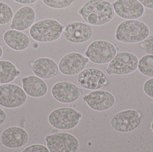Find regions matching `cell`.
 Segmentation results:
<instances>
[{
  "label": "cell",
  "instance_id": "cell-1",
  "mask_svg": "<svg viewBox=\"0 0 153 152\" xmlns=\"http://www.w3.org/2000/svg\"><path fill=\"white\" fill-rule=\"evenodd\" d=\"M79 12L85 22L94 26L108 23L115 13L113 5L107 0H89L85 3Z\"/></svg>",
  "mask_w": 153,
  "mask_h": 152
},
{
  "label": "cell",
  "instance_id": "cell-15",
  "mask_svg": "<svg viewBox=\"0 0 153 152\" xmlns=\"http://www.w3.org/2000/svg\"><path fill=\"white\" fill-rule=\"evenodd\" d=\"M87 105L93 110L105 111L112 108L115 103L114 95L104 90H95L83 98Z\"/></svg>",
  "mask_w": 153,
  "mask_h": 152
},
{
  "label": "cell",
  "instance_id": "cell-8",
  "mask_svg": "<svg viewBox=\"0 0 153 152\" xmlns=\"http://www.w3.org/2000/svg\"><path fill=\"white\" fill-rule=\"evenodd\" d=\"M50 152H76L79 142L74 136L66 133H58L47 136L45 138Z\"/></svg>",
  "mask_w": 153,
  "mask_h": 152
},
{
  "label": "cell",
  "instance_id": "cell-24",
  "mask_svg": "<svg viewBox=\"0 0 153 152\" xmlns=\"http://www.w3.org/2000/svg\"><path fill=\"white\" fill-rule=\"evenodd\" d=\"M74 0H42L48 7L54 9H65L69 7Z\"/></svg>",
  "mask_w": 153,
  "mask_h": 152
},
{
  "label": "cell",
  "instance_id": "cell-12",
  "mask_svg": "<svg viewBox=\"0 0 153 152\" xmlns=\"http://www.w3.org/2000/svg\"><path fill=\"white\" fill-rule=\"evenodd\" d=\"M93 29L87 23L71 22L63 30V35L68 42L74 44L85 43L92 36Z\"/></svg>",
  "mask_w": 153,
  "mask_h": 152
},
{
  "label": "cell",
  "instance_id": "cell-13",
  "mask_svg": "<svg viewBox=\"0 0 153 152\" xmlns=\"http://www.w3.org/2000/svg\"><path fill=\"white\" fill-rule=\"evenodd\" d=\"M89 62V59L81 54L70 53L60 60L58 65L59 70L65 76H74L82 71Z\"/></svg>",
  "mask_w": 153,
  "mask_h": 152
},
{
  "label": "cell",
  "instance_id": "cell-25",
  "mask_svg": "<svg viewBox=\"0 0 153 152\" xmlns=\"http://www.w3.org/2000/svg\"><path fill=\"white\" fill-rule=\"evenodd\" d=\"M140 47L146 53L153 54V35L149 36L147 38L141 42Z\"/></svg>",
  "mask_w": 153,
  "mask_h": 152
},
{
  "label": "cell",
  "instance_id": "cell-14",
  "mask_svg": "<svg viewBox=\"0 0 153 152\" xmlns=\"http://www.w3.org/2000/svg\"><path fill=\"white\" fill-rule=\"evenodd\" d=\"M113 6L116 14L125 19H137L145 12L144 7L138 0H116Z\"/></svg>",
  "mask_w": 153,
  "mask_h": 152
},
{
  "label": "cell",
  "instance_id": "cell-23",
  "mask_svg": "<svg viewBox=\"0 0 153 152\" xmlns=\"http://www.w3.org/2000/svg\"><path fill=\"white\" fill-rule=\"evenodd\" d=\"M13 16V11L10 5L0 1V25L9 23Z\"/></svg>",
  "mask_w": 153,
  "mask_h": 152
},
{
  "label": "cell",
  "instance_id": "cell-31",
  "mask_svg": "<svg viewBox=\"0 0 153 152\" xmlns=\"http://www.w3.org/2000/svg\"><path fill=\"white\" fill-rule=\"evenodd\" d=\"M3 54V49L2 48L1 46H0V59H1V57L2 56Z\"/></svg>",
  "mask_w": 153,
  "mask_h": 152
},
{
  "label": "cell",
  "instance_id": "cell-5",
  "mask_svg": "<svg viewBox=\"0 0 153 152\" xmlns=\"http://www.w3.org/2000/svg\"><path fill=\"white\" fill-rule=\"evenodd\" d=\"M117 54L116 47L112 43L101 40L92 42L85 52L89 60L97 64L109 63Z\"/></svg>",
  "mask_w": 153,
  "mask_h": 152
},
{
  "label": "cell",
  "instance_id": "cell-19",
  "mask_svg": "<svg viewBox=\"0 0 153 152\" xmlns=\"http://www.w3.org/2000/svg\"><path fill=\"white\" fill-rule=\"evenodd\" d=\"M22 84L25 93L33 98L43 97L48 90L45 82L36 76H30L22 79Z\"/></svg>",
  "mask_w": 153,
  "mask_h": 152
},
{
  "label": "cell",
  "instance_id": "cell-28",
  "mask_svg": "<svg viewBox=\"0 0 153 152\" xmlns=\"http://www.w3.org/2000/svg\"><path fill=\"white\" fill-rule=\"evenodd\" d=\"M144 7L147 9H153V0H138Z\"/></svg>",
  "mask_w": 153,
  "mask_h": 152
},
{
  "label": "cell",
  "instance_id": "cell-17",
  "mask_svg": "<svg viewBox=\"0 0 153 152\" xmlns=\"http://www.w3.org/2000/svg\"><path fill=\"white\" fill-rule=\"evenodd\" d=\"M31 69L36 76L44 79L55 77L59 70L57 63L53 60L47 57L36 59L31 64Z\"/></svg>",
  "mask_w": 153,
  "mask_h": 152
},
{
  "label": "cell",
  "instance_id": "cell-22",
  "mask_svg": "<svg viewBox=\"0 0 153 152\" xmlns=\"http://www.w3.org/2000/svg\"><path fill=\"white\" fill-rule=\"evenodd\" d=\"M139 72L144 76L153 77V54H146L138 60Z\"/></svg>",
  "mask_w": 153,
  "mask_h": 152
},
{
  "label": "cell",
  "instance_id": "cell-20",
  "mask_svg": "<svg viewBox=\"0 0 153 152\" xmlns=\"http://www.w3.org/2000/svg\"><path fill=\"white\" fill-rule=\"evenodd\" d=\"M4 42L12 50L22 51L26 50L30 44V39L23 32L16 29H10L4 32Z\"/></svg>",
  "mask_w": 153,
  "mask_h": 152
},
{
  "label": "cell",
  "instance_id": "cell-11",
  "mask_svg": "<svg viewBox=\"0 0 153 152\" xmlns=\"http://www.w3.org/2000/svg\"><path fill=\"white\" fill-rule=\"evenodd\" d=\"M51 92L53 97L56 101L63 104H70L76 101L83 93L82 88L67 81L55 84Z\"/></svg>",
  "mask_w": 153,
  "mask_h": 152
},
{
  "label": "cell",
  "instance_id": "cell-21",
  "mask_svg": "<svg viewBox=\"0 0 153 152\" xmlns=\"http://www.w3.org/2000/svg\"><path fill=\"white\" fill-rule=\"evenodd\" d=\"M18 69L15 65L8 60H0V84L13 82L18 75Z\"/></svg>",
  "mask_w": 153,
  "mask_h": 152
},
{
  "label": "cell",
  "instance_id": "cell-30",
  "mask_svg": "<svg viewBox=\"0 0 153 152\" xmlns=\"http://www.w3.org/2000/svg\"><path fill=\"white\" fill-rule=\"evenodd\" d=\"M16 2L23 4H29L36 2L38 0H13Z\"/></svg>",
  "mask_w": 153,
  "mask_h": 152
},
{
  "label": "cell",
  "instance_id": "cell-6",
  "mask_svg": "<svg viewBox=\"0 0 153 152\" xmlns=\"http://www.w3.org/2000/svg\"><path fill=\"white\" fill-rule=\"evenodd\" d=\"M138 64V58L134 54L129 52L118 53L109 63L106 73L108 75H127L135 71Z\"/></svg>",
  "mask_w": 153,
  "mask_h": 152
},
{
  "label": "cell",
  "instance_id": "cell-16",
  "mask_svg": "<svg viewBox=\"0 0 153 152\" xmlns=\"http://www.w3.org/2000/svg\"><path fill=\"white\" fill-rule=\"evenodd\" d=\"M28 134L22 128L13 126L5 129L1 134L0 140L3 145L9 148H20L28 141Z\"/></svg>",
  "mask_w": 153,
  "mask_h": 152
},
{
  "label": "cell",
  "instance_id": "cell-4",
  "mask_svg": "<svg viewBox=\"0 0 153 152\" xmlns=\"http://www.w3.org/2000/svg\"><path fill=\"white\" fill-rule=\"evenodd\" d=\"M82 115L73 108H59L49 114L48 121L54 128L67 130L76 127L79 124Z\"/></svg>",
  "mask_w": 153,
  "mask_h": 152
},
{
  "label": "cell",
  "instance_id": "cell-10",
  "mask_svg": "<svg viewBox=\"0 0 153 152\" xmlns=\"http://www.w3.org/2000/svg\"><path fill=\"white\" fill-rule=\"evenodd\" d=\"M77 84L81 87L89 90L100 89L109 84L105 73L99 69L89 68L79 73Z\"/></svg>",
  "mask_w": 153,
  "mask_h": 152
},
{
  "label": "cell",
  "instance_id": "cell-7",
  "mask_svg": "<svg viewBox=\"0 0 153 152\" xmlns=\"http://www.w3.org/2000/svg\"><path fill=\"white\" fill-rule=\"evenodd\" d=\"M27 100V94L19 85L10 83L0 85V106L16 109L22 106Z\"/></svg>",
  "mask_w": 153,
  "mask_h": 152
},
{
  "label": "cell",
  "instance_id": "cell-9",
  "mask_svg": "<svg viewBox=\"0 0 153 152\" xmlns=\"http://www.w3.org/2000/svg\"><path fill=\"white\" fill-rule=\"evenodd\" d=\"M142 117V114L135 110H126L113 116L111 120V126L117 132H131L138 127Z\"/></svg>",
  "mask_w": 153,
  "mask_h": 152
},
{
  "label": "cell",
  "instance_id": "cell-29",
  "mask_svg": "<svg viewBox=\"0 0 153 152\" xmlns=\"http://www.w3.org/2000/svg\"><path fill=\"white\" fill-rule=\"evenodd\" d=\"M7 118V115L5 112L0 108V126L3 124Z\"/></svg>",
  "mask_w": 153,
  "mask_h": 152
},
{
  "label": "cell",
  "instance_id": "cell-27",
  "mask_svg": "<svg viewBox=\"0 0 153 152\" xmlns=\"http://www.w3.org/2000/svg\"><path fill=\"white\" fill-rule=\"evenodd\" d=\"M143 91L148 96L153 99V77L146 81L143 85Z\"/></svg>",
  "mask_w": 153,
  "mask_h": 152
},
{
  "label": "cell",
  "instance_id": "cell-26",
  "mask_svg": "<svg viewBox=\"0 0 153 152\" xmlns=\"http://www.w3.org/2000/svg\"><path fill=\"white\" fill-rule=\"evenodd\" d=\"M22 152H49L47 147L42 145L36 144L29 146L24 149Z\"/></svg>",
  "mask_w": 153,
  "mask_h": 152
},
{
  "label": "cell",
  "instance_id": "cell-3",
  "mask_svg": "<svg viewBox=\"0 0 153 152\" xmlns=\"http://www.w3.org/2000/svg\"><path fill=\"white\" fill-rule=\"evenodd\" d=\"M63 32L61 23L54 19H45L34 23L30 27L29 34L31 38L39 43H49L60 38Z\"/></svg>",
  "mask_w": 153,
  "mask_h": 152
},
{
  "label": "cell",
  "instance_id": "cell-18",
  "mask_svg": "<svg viewBox=\"0 0 153 152\" xmlns=\"http://www.w3.org/2000/svg\"><path fill=\"white\" fill-rule=\"evenodd\" d=\"M35 10L30 6H23L15 12L10 27L12 29L24 31L32 26L36 19Z\"/></svg>",
  "mask_w": 153,
  "mask_h": 152
},
{
  "label": "cell",
  "instance_id": "cell-32",
  "mask_svg": "<svg viewBox=\"0 0 153 152\" xmlns=\"http://www.w3.org/2000/svg\"><path fill=\"white\" fill-rule=\"evenodd\" d=\"M152 130L153 132V121H152Z\"/></svg>",
  "mask_w": 153,
  "mask_h": 152
},
{
  "label": "cell",
  "instance_id": "cell-2",
  "mask_svg": "<svg viewBox=\"0 0 153 152\" xmlns=\"http://www.w3.org/2000/svg\"><path fill=\"white\" fill-rule=\"evenodd\" d=\"M150 29L143 21L137 19L126 20L116 29V39L125 43H141L149 36Z\"/></svg>",
  "mask_w": 153,
  "mask_h": 152
}]
</instances>
